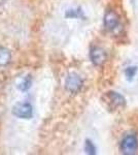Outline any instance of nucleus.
<instances>
[{
    "mask_svg": "<svg viewBox=\"0 0 138 155\" xmlns=\"http://www.w3.org/2000/svg\"><path fill=\"white\" fill-rule=\"evenodd\" d=\"M104 102L109 107V109H115L124 106L125 98L117 92H108L104 96Z\"/></svg>",
    "mask_w": 138,
    "mask_h": 155,
    "instance_id": "20e7f679",
    "label": "nucleus"
},
{
    "mask_svg": "<svg viewBox=\"0 0 138 155\" xmlns=\"http://www.w3.org/2000/svg\"><path fill=\"white\" fill-rule=\"evenodd\" d=\"M136 71H137V67H128L126 69V71H125V74H126V77L128 79L132 80L133 77H134L135 74H136Z\"/></svg>",
    "mask_w": 138,
    "mask_h": 155,
    "instance_id": "9b49d317",
    "label": "nucleus"
},
{
    "mask_svg": "<svg viewBox=\"0 0 138 155\" xmlns=\"http://www.w3.org/2000/svg\"><path fill=\"white\" fill-rule=\"evenodd\" d=\"M12 114L18 118L31 119L33 116V107L29 102H18L12 109Z\"/></svg>",
    "mask_w": 138,
    "mask_h": 155,
    "instance_id": "f257e3e1",
    "label": "nucleus"
},
{
    "mask_svg": "<svg viewBox=\"0 0 138 155\" xmlns=\"http://www.w3.org/2000/svg\"><path fill=\"white\" fill-rule=\"evenodd\" d=\"M138 142L135 136H127L121 143L122 152L126 155H132L136 152Z\"/></svg>",
    "mask_w": 138,
    "mask_h": 155,
    "instance_id": "7ed1b4c3",
    "label": "nucleus"
},
{
    "mask_svg": "<svg viewBox=\"0 0 138 155\" xmlns=\"http://www.w3.org/2000/svg\"><path fill=\"white\" fill-rule=\"evenodd\" d=\"M31 85H32L31 77L27 76V77H25L24 79H22V81L19 83V85H18V89H19L20 91H22V92H26V91H28V90L30 89Z\"/></svg>",
    "mask_w": 138,
    "mask_h": 155,
    "instance_id": "6e6552de",
    "label": "nucleus"
},
{
    "mask_svg": "<svg viewBox=\"0 0 138 155\" xmlns=\"http://www.w3.org/2000/svg\"><path fill=\"white\" fill-rule=\"evenodd\" d=\"M11 58V52L5 48H0V66H4L9 63Z\"/></svg>",
    "mask_w": 138,
    "mask_h": 155,
    "instance_id": "0eeeda50",
    "label": "nucleus"
},
{
    "mask_svg": "<svg viewBox=\"0 0 138 155\" xmlns=\"http://www.w3.org/2000/svg\"><path fill=\"white\" fill-rule=\"evenodd\" d=\"M85 150H86L88 154H91V155L96 154V148H95L94 144L90 140H87L86 143H85Z\"/></svg>",
    "mask_w": 138,
    "mask_h": 155,
    "instance_id": "9d476101",
    "label": "nucleus"
},
{
    "mask_svg": "<svg viewBox=\"0 0 138 155\" xmlns=\"http://www.w3.org/2000/svg\"><path fill=\"white\" fill-rule=\"evenodd\" d=\"M82 86V78L77 74L71 72L67 76L65 80V88L67 91L71 92V93H76L79 91V89Z\"/></svg>",
    "mask_w": 138,
    "mask_h": 155,
    "instance_id": "f03ea898",
    "label": "nucleus"
},
{
    "mask_svg": "<svg viewBox=\"0 0 138 155\" xmlns=\"http://www.w3.org/2000/svg\"><path fill=\"white\" fill-rule=\"evenodd\" d=\"M104 25L108 30H114L119 26V17L114 12L107 11L104 16Z\"/></svg>",
    "mask_w": 138,
    "mask_h": 155,
    "instance_id": "423d86ee",
    "label": "nucleus"
},
{
    "mask_svg": "<svg viewBox=\"0 0 138 155\" xmlns=\"http://www.w3.org/2000/svg\"><path fill=\"white\" fill-rule=\"evenodd\" d=\"M65 16L67 17V18H84V15H82V12L81 11L79 8H71V9H68V11L66 12V15Z\"/></svg>",
    "mask_w": 138,
    "mask_h": 155,
    "instance_id": "1a4fd4ad",
    "label": "nucleus"
},
{
    "mask_svg": "<svg viewBox=\"0 0 138 155\" xmlns=\"http://www.w3.org/2000/svg\"><path fill=\"white\" fill-rule=\"evenodd\" d=\"M90 58L95 65H101L106 60V53L103 49L96 47V48H93L90 52Z\"/></svg>",
    "mask_w": 138,
    "mask_h": 155,
    "instance_id": "39448f33",
    "label": "nucleus"
}]
</instances>
